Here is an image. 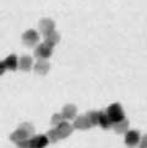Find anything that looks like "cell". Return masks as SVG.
I'll return each instance as SVG.
<instances>
[{
	"mask_svg": "<svg viewBox=\"0 0 147 148\" xmlns=\"http://www.w3.org/2000/svg\"><path fill=\"white\" fill-rule=\"evenodd\" d=\"M34 135V126L30 123H23L19 126V129L16 131H14L10 135V140L15 143H17L20 141L27 140L28 137H32Z\"/></svg>",
	"mask_w": 147,
	"mask_h": 148,
	"instance_id": "6da1fadb",
	"label": "cell"
},
{
	"mask_svg": "<svg viewBox=\"0 0 147 148\" xmlns=\"http://www.w3.org/2000/svg\"><path fill=\"white\" fill-rule=\"evenodd\" d=\"M106 113L109 116V119L114 123H118V121L125 119V114H124V110L122 108V105L119 103H114V104H110L109 107L106 109Z\"/></svg>",
	"mask_w": 147,
	"mask_h": 148,
	"instance_id": "7a4b0ae2",
	"label": "cell"
},
{
	"mask_svg": "<svg viewBox=\"0 0 147 148\" xmlns=\"http://www.w3.org/2000/svg\"><path fill=\"white\" fill-rule=\"evenodd\" d=\"M52 54H53V47L47 44L45 42L37 45L34 49V56L38 58V59H48L52 56Z\"/></svg>",
	"mask_w": 147,
	"mask_h": 148,
	"instance_id": "3957f363",
	"label": "cell"
},
{
	"mask_svg": "<svg viewBox=\"0 0 147 148\" xmlns=\"http://www.w3.org/2000/svg\"><path fill=\"white\" fill-rule=\"evenodd\" d=\"M39 40V34L34 29H28L22 34V42L27 47H34Z\"/></svg>",
	"mask_w": 147,
	"mask_h": 148,
	"instance_id": "277c9868",
	"label": "cell"
},
{
	"mask_svg": "<svg viewBox=\"0 0 147 148\" xmlns=\"http://www.w3.org/2000/svg\"><path fill=\"white\" fill-rule=\"evenodd\" d=\"M92 123L90 121L87 115H80L77 116L74 121V127L75 129H78V130H87V129H91Z\"/></svg>",
	"mask_w": 147,
	"mask_h": 148,
	"instance_id": "5b68a950",
	"label": "cell"
},
{
	"mask_svg": "<svg viewBox=\"0 0 147 148\" xmlns=\"http://www.w3.org/2000/svg\"><path fill=\"white\" fill-rule=\"evenodd\" d=\"M140 140H141L140 132L136 131V130L128 131L126 134H125V143H126L129 147H134L136 145H139Z\"/></svg>",
	"mask_w": 147,
	"mask_h": 148,
	"instance_id": "8992f818",
	"label": "cell"
},
{
	"mask_svg": "<svg viewBox=\"0 0 147 148\" xmlns=\"http://www.w3.org/2000/svg\"><path fill=\"white\" fill-rule=\"evenodd\" d=\"M58 130V132H59V135H60V138H66V137H69L71 134H72V131H74V125H70L69 123H66V121H63V123H60L59 125L55 127Z\"/></svg>",
	"mask_w": 147,
	"mask_h": 148,
	"instance_id": "52a82bcc",
	"label": "cell"
},
{
	"mask_svg": "<svg viewBox=\"0 0 147 148\" xmlns=\"http://www.w3.org/2000/svg\"><path fill=\"white\" fill-rule=\"evenodd\" d=\"M38 27H39V31L43 34H48L55 29V23H54V21L50 20V18H42L39 21Z\"/></svg>",
	"mask_w": 147,
	"mask_h": 148,
	"instance_id": "ba28073f",
	"label": "cell"
},
{
	"mask_svg": "<svg viewBox=\"0 0 147 148\" xmlns=\"http://www.w3.org/2000/svg\"><path fill=\"white\" fill-rule=\"evenodd\" d=\"M31 143H32V148H44L49 143V138L47 135H36L32 136Z\"/></svg>",
	"mask_w": 147,
	"mask_h": 148,
	"instance_id": "9c48e42d",
	"label": "cell"
},
{
	"mask_svg": "<svg viewBox=\"0 0 147 148\" xmlns=\"http://www.w3.org/2000/svg\"><path fill=\"white\" fill-rule=\"evenodd\" d=\"M49 70H50V64L47 61V59H38V61L34 65V71L38 75H47Z\"/></svg>",
	"mask_w": 147,
	"mask_h": 148,
	"instance_id": "30bf717a",
	"label": "cell"
},
{
	"mask_svg": "<svg viewBox=\"0 0 147 148\" xmlns=\"http://www.w3.org/2000/svg\"><path fill=\"white\" fill-rule=\"evenodd\" d=\"M76 107L74 104H66L64 108H63V115H64L65 120H72V119H76Z\"/></svg>",
	"mask_w": 147,
	"mask_h": 148,
	"instance_id": "8fae6325",
	"label": "cell"
},
{
	"mask_svg": "<svg viewBox=\"0 0 147 148\" xmlns=\"http://www.w3.org/2000/svg\"><path fill=\"white\" fill-rule=\"evenodd\" d=\"M32 66H33V59L31 56L25 55L22 58H20V60H19V67H20V70H22V71H30L31 69H32Z\"/></svg>",
	"mask_w": 147,
	"mask_h": 148,
	"instance_id": "7c38bea8",
	"label": "cell"
},
{
	"mask_svg": "<svg viewBox=\"0 0 147 148\" xmlns=\"http://www.w3.org/2000/svg\"><path fill=\"white\" fill-rule=\"evenodd\" d=\"M113 129L117 134H126L128 129H129V120L125 118L123 120L118 121V123H114L113 124Z\"/></svg>",
	"mask_w": 147,
	"mask_h": 148,
	"instance_id": "4fadbf2b",
	"label": "cell"
},
{
	"mask_svg": "<svg viewBox=\"0 0 147 148\" xmlns=\"http://www.w3.org/2000/svg\"><path fill=\"white\" fill-rule=\"evenodd\" d=\"M4 64H5V66H6L8 70L15 71L19 67V59H17V56L15 54H11L4 60Z\"/></svg>",
	"mask_w": 147,
	"mask_h": 148,
	"instance_id": "5bb4252c",
	"label": "cell"
},
{
	"mask_svg": "<svg viewBox=\"0 0 147 148\" xmlns=\"http://www.w3.org/2000/svg\"><path fill=\"white\" fill-rule=\"evenodd\" d=\"M99 126H102V129L104 130H109L113 129V121L109 119V116L107 115V113L101 112V116H99Z\"/></svg>",
	"mask_w": 147,
	"mask_h": 148,
	"instance_id": "9a60e30c",
	"label": "cell"
},
{
	"mask_svg": "<svg viewBox=\"0 0 147 148\" xmlns=\"http://www.w3.org/2000/svg\"><path fill=\"white\" fill-rule=\"evenodd\" d=\"M59 40H60V36L55 31H53V32H50L48 34H44V42L52 47H55L59 43Z\"/></svg>",
	"mask_w": 147,
	"mask_h": 148,
	"instance_id": "2e32d148",
	"label": "cell"
},
{
	"mask_svg": "<svg viewBox=\"0 0 147 148\" xmlns=\"http://www.w3.org/2000/svg\"><path fill=\"white\" fill-rule=\"evenodd\" d=\"M47 136H48V138H49V142H52V143H55V142H58L60 138V135H59V132H58L56 129H53V130H49L48 132H47Z\"/></svg>",
	"mask_w": 147,
	"mask_h": 148,
	"instance_id": "e0dca14e",
	"label": "cell"
},
{
	"mask_svg": "<svg viewBox=\"0 0 147 148\" xmlns=\"http://www.w3.org/2000/svg\"><path fill=\"white\" fill-rule=\"evenodd\" d=\"M87 116L90 121L92 123V125H99V116H101V112H88Z\"/></svg>",
	"mask_w": 147,
	"mask_h": 148,
	"instance_id": "ac0fdd59",
	"label": "cell"
},
{
	"mask_svg": "<svg viewBox=\"0 0 147 148\" xmlns=\"http://www.w3.org/2000/svg\"><path fill=\"white\" fill-rule=\"evenodd\" d=\"M64 120H65V118H64V115L63 114H54L53 118H52V124H53L54 126H58Z\"/></svg>",
	"mask_w": 147,
	"mask_h": 148,
	"instance_id": "d6986e66",
	"label": "cell"
},
{
	"mask_svg": "<svg viewBox=\"0 0 147 148\" xmlns=\"http://www.w3.org/2000/svg\"><path fill=\"white\" fill-rule=\"evenodd\" d=\"M16 146L19 148H32V143H31V138L28 140H23V141H20L16 143Z\"/></svg>",
	"mask_w": 147,
	"mask_h": 148,
	"instance_id": "ffe728a7",
	"label": "cell"
},
{
	"mask_svg": "<svg viewBox=\"0 0 147 148\" xmlns=\"http://www.w3.org/2000/svg\"><path fill=\"white\" fill-rule=\"evenodd\" d=\"M139 148H147V134L141 137L140 143H139Z\"/></svg>",
	"mask_w": 147,
	"mask_h": 148,
	"instance_id": "44dd1931",
	"label": "cell"
},
{
	"mask_svg": "<svg viewBox=\"0 0 147 148\" xmlns=\"http://www.w3.org/2000/svg\"><path fill=\"white\" fill-rule=\"evenodd\" d=\"M5 70H6V66H5L4 61H3V62H1V65H0V73H1V75H3V73L5 72Z\"/></svg>",
	"mask_w": 147,
	"mask_h": 148,
	"instance_id": "7402d4cb",
	"label": "cell"
}]
</instances>
